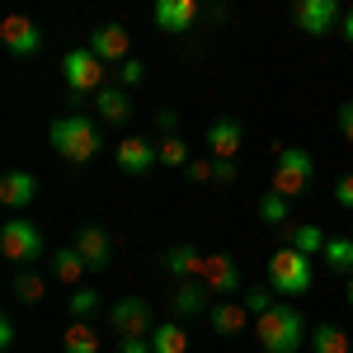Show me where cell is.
Returning <instances> with one entry per match:
<instances>
[{
    "label": "cell",
    "instance_id": "27",
    "mask_svg": "<svg viewBox=\"0 0 353 353\" xmlns=\"http://www.w3.org/2000/svg\"><path fill=\"white\" fill-rule=\"evenodd\" d=\"M156 151H161L165 170H184V165H189V141H184L179 132H165L161 141H156Z\"/></svg>",
    "mask_w": 353,
    "mask_h": 353
},
{
    "label": "cell",
    "instance_id": "6",
    "mask_svg": "<svg viewBox=\"0 0 353 353\" xmlns=\"http://www.w3.org/2000/svg\"><path fill=\"white\" fill-rule=\"evenodd\" d=\"M0 254H5L10 264H33V259L43 254V231L24 217H10L0 226Z\"/></svg>",
    "mask_w": 353,
    "mask_h": 353
},
{
    "label": "cell",
    "instance_id": "28",
    "mask_svg": "<svg viewBox=\"0 0 353 353\" xmlns=\"http://www.w3.org/2000/svg\"><path fill=\"white\" fill-rule=\"evenodd\" d=\"M259 217L269 221V226H288V217H292V198H283V193H264L259 198Z\"/></svg>",
    "mask_w": 353,
    "mask_h": 353
},
{
    "label": "cell",
    "instance_id": "34",
    "mask_svg": "<svg viewBox=\"0 0 353 353\" xmlns=\"http://www.w3.org/2000/svg\"><path fill=\"white\" fill-rule=\"evenodd\" d=\"M334 123H339V137L353 146V99H344L339 104V113H334Z\"/></svg>",
    "mask_w": 353,
    "mask_h": 353
},
{
    "label": "cell",
    "instance_id": "7",
    "mask_svg": "<svg viewBox=\"0 0 353 353\" xmlns=\"http://www.w3.org/2000/svg\"><path fill=\"white\" fill-rule=\"evenodd\" d=\"M292 19H297V28L306 38H325L344 14H339V0H297L292 5Z\"/></svg>",
    "mask_w": 353,
    "mask_h": 353
},
{
    "label": "cell",
    "instance_id": "2",
    "mask_svg": "<svg viewBox=\"0 0 353 353\" xmlns=\"http://www.w3.org/2000/svg\"><path fill=\"white\" fill-rule=\"evenodd\" d=\"M254 339L264 353H297L306 339V321L292 301H273V311L254 316Z\"/></svg>",
    "mask_w": 353,
    "mask_h": 353
},
{
    "label": "cell",
    "instance_id": "41",
    "mask_svg": "<svg viewBox=\"0 0 353 353\" xmlns=\"http://www.w3.org/2000/svg\"><path fill=\"white\" fill-rule=\"evenodd\" d=\"M349 236H353V221H349Z\"/></svg>",
    "mask_w": 353,
    "mask_h": 353
},
{
    "label": "cell",
    "instance_id": "39",
    "mask_svg": "<svg viewBox=\"0 0 353 353\" xmlns=\"http://www.w3.org/2000/svg\"><path fill=\"white\" fill-rule=\"evenodd\" d=\"M339 33H344V43H353V10L344 14V19H339Z\"/></svg>",
    "mask_w": 353,
    "mask_h": 353
},
{
    "label": "cell",
    "instance_id": "23",
    "mask_svg": "<svg viewBox=\"0 0 353 353\" xmlns=\"http://www.w3.org/2000/svg\"><path fill=\"white\" fill-rule=\"evenodd\" d=\"M311 353H353V339L344 325H334V321H325V325L311 330Z\"/></svg>",
    "mask_w": 353,
    "mask_h": 353
},
{
    "label": "cell",
    "instance_id": "16",
    "mask_svg": "<svg viewBox=\"0 0 353 353\" xmlns=\"http://www.w3.org/2000/svg\"><path fill=\"white\" fill-rule=\"evenodd\" d=\"M90 48L104 57V61H128L132 57V33L123 24H99L90 33Z\"/></svg>",
    "mask_w": 353,
    "mask_h": 353
},
{
    "label": "cell",
    "instance_id": "4",
    "mask_svg": "<svg viewBox=\"0 0 353 353\" xmlns=\"http://www.w3.org/2000/svg\"><path fill=\"white\" fill-rule=\"evenodd\" d=\"M311 174H316L311 151H301V146H278V165H273V174H269V189L283 193V198H301V193L311 189Z\"/></svg>",
    "mask_w": 353,
    "mask_h": 353
},
{
    "label": "cell",
    "instance_id": "20",
    "mask_svg": "<svg viewBox=\"0 0 353 353\" xmlns=\"http://www.w3.org/2000/svg\"><path fill=\"white\" fill-rule=\"evenodd\" d=\"M94 113H99L104 123H128V118H132V99H128V90L104 85V90L94 94Z\"/></svg>",
    "mask_w": 353,
    "mask_h": 353
},
{
    "label": "cell",
    "instance_id": "18",
    "mask_svg": "<svg viewBox=\"0 0 353 353\" xmlns=\"http://www.w3.org/2000/svg\"><path fill=\"white\" fill-rule=\"evenodd\" d=\"M208 283L203 278H179L174 283V292H170V306H174V316H203L208 311Z\"/></svg>",
    "mask_w": 353,
    "mask_h": 353
},
{
    "label": "cell",
    "instance_id": "9",
    "mask_svg": "<svg viewBox=\"0 0 353 353\" xmlns=\"http://www.w3.org/2000/svg\"><path fill=\"white\" fill-rule=\"evenodd\" d=\"M109 330L118 334V339H128V334H151L156 330V321H151V306L141 297H123V301H113V311H109Z\"/></svg>",
    "mask_w": 353,
    "mask_h": 353
},
{
    "label": "cell",
    "instance_id": "32",
    "mask_svg": "<svg viewBox=\"0 0 353 353\" xmlns=\"http://www.w3.org/2000/svg\"><path fill=\"white\" fill-rule=\"evenodd\" d=\"M118 81H123V85H141V81H146V61H141V57L118 61Z\"/></svg>",
    "mask_w": 353,
    "mask_h": 353
},
{
    "label": "cell",
    "instance_id": "36",
    "mask_svg": "<svg viewBox=\"0 0 353 353\" xmlns=\"http://www.w3.org/2000/svg\"><path fill=\"white\" fill-rule=\"evenodd\" d=\"M334 203L353 212V170H349V174H339V184H334Z\"/></svg>",
    "mask_w": 353,
    "mask_h": 353
},
{
    "label": "cell",
    "instance_id": "33",
    "mask_svg": "<svg viewBox=\"0 0 353 353\" xmlns=\"http://www.w3.org/2000/svg\"><path fill=\"white\" fill-rule=\"evenodd\" d=\"M118 353H156V344H151V334H128V339H118Z\"/></svg>",
    "mask_w": 353,
    "mask_h": 353
},
{
    "label": "cell",
    "instance_id": "1",
    "mask_svg": "<svg viewBox=\"0 0 353 353\" xmlns=\"http://www.w3.org/2000/svg\"><path fill=\"white\" fill-rule=\"evenodd\" d=\"M48 141H52V151L66 165H85V161L99 156L104 132H99V123L85 118V113H61V118H52V128H48Z\"/></svg>",
    "mask_w": 353,
    "mask_h": 353
},
{
    "label": "cell",
    "instance_id": "5",
    "mask_svg": "<svg viewBox=\"0 0 353 353\" xmlns=\"http://www.w3.org/2000/svg\"><path fill=\"white\" fill-rule=\"evenodd\" d=\"M61 76H66V90L71 94H99L104 90V76H109V61L94 52V48H76L61 61Z\"/></svg>",
    "mask_w": 353,
    "mask_h": 353
},
{
    "label": "cell",
    "instance_id": "40",
    "mask_svg": "<svg viewBox=\"0 0 353 353\" xmlns=\"http://www.w3.org/2000/svg\"><path fill=\"white\" fill-rule=\"evenodd\" d=\"M344 297H349V311H353V273H349V288H344Z\"/></svg>",
    "mask_w": 353,
    "mask_h": 353
},
{
    "label": "cell",
    "instance_id": "17",
    "mask_svg": "<svg viewBox=\"0 0 353 353\" xmlns=\"http://www.w3.org/2000/svg\"><path fill=\"white\" fill-rule=\"evenodd\" d=\"M76 250L85 254V264L99 273V269H109V259H113V236L104 226H81L76 231Z\"/></svg>",
    "mask_w": 353,
    "mask_h": 353
},
{
    "label": "cell",
    "instance_id": "19",
    "mask_svg": "<svg viewBox=\"0 0 353 353\" xmlns=\"http://www.w3.org/2000/svg\"><path fill=\"white\" fill-rule=\"evenodd\" d=\"M165 273L170 278H198L203 273V250L198 245H170L165 250Z\"/></svg>",
    "mask_w": 353,
    "mask_h": 353
},
{
    "label": "cell",
    "instance_id": "35",
    "mask_svg": "<svg viewBox=\"0 0 353 353\" xmlns=\"http://www.w3.org/2000/svg\"><path fill=\"white\" fill-rule=\"evenodd\" d=\"M184 174H189V184H212V161H189Z\"/></svg>",
    "mask_w": 353,
    "mask_h": 353
},
{
    "label": "cell",
    "instance_id": "14",
    "mask_svg": "<svg viewBox=\"0 0 353 353\" xmlns=\"http://www.w3.org/2000/svg\"><path fill=\"white\" fill-rule=\"evenodd\" d=\"M245 146V128L236 118H217L212 128H208V151H212V161H236Z\"/></svg>",
    "mask_w": 353,
    "mask_h": 353
},
{
    "label": "cell",
    "instance_id": "26",
    "mask_svg": "<svg viewBox=\"0 0 353 353\" xmlns=\"http://www.w3.org/2000/svg\"><path fill=\"white\" fill-rule=\"evenodd\" d=\"M151 344H156V353H189V330L179 321H165L151 330Z\"/></svg>",
    "mask_w": 353,
    "mask_h": 353
},
{
    "label": "cell",
    "instance_id": "10",
    "mask_svg": "<svg viewBox=\"0 0 353 353\" xmlns=\"http://www.w3.org/2000/svg\"><path fill=\"white\" fill-rule=\"evenodd\" d=\"M0 43H5L10 57H33L43 48V33H38V24L28 14H5L0 19Z\"/></svg>",
    "mask_w": 353,
    "mask_h": 353
},
{
    "label": "cell",
    "instance_id": "8",
    "mask_svg": "<svg viewBox=\"0 0 353 353\" xmlns=\"http://www.w3.org/2000/svg\"><path fill=\"white\" fill-rule=\"evenodd\" d=\"M203 283H208V292L212 297H231V292H241V264H236V254H203V273H198Z\"/></svg>",
    "mask_w": 353,
    "mask_h": 353
},
{
    "label": "cell",
    "instance_id": "22",
    "mask_svg": "<svg viewBox=\"0 0 353 353\" xmlns=\"http://www.w3.org/2000/svg\"><path fill=\"white\" fill-rule=\"evenodd\" d=\"M99 349H104V339L90 321H71L61 334V353H99Z\"/></svg>",
    "mask_w": 353,
    "mask_h": 353
},
{
    "label": "cell",
    "instance_id": "31",
    "mask_svg": "<svg viewBox=\"0 0 353 353\" xmlns=\"http://www.w3.org/2000/svg\"><path fill=\"white\" fill-rule=\"evenodd\" d=\"M241 301H245L250 316H264V311H273V288L269 292H264V288H250V292H241Z\"/></svg>",
    "mask_w": 353,
    "mask_h": 353
},
{
    "label": "cell",
    "instance_id": "15",
    "mask_svg": "<svg viewBox=\"0 0 353 353\" xmlns=\"http://www.w3.org/2000/svg\"><path fill=\"white\" fill-rule=\"evenodd\" d=\"M208 321H212V330L217 334H226V339H236V334H245V325H250V311H245V301L236 297H217L212 306H208Z\"/></svg>",
    "mask_w": 353,
    "mask_h": 353
},
{
    "label": "cell",
    "instance_id": "11",
    "mask_svg": "<svg viewBox=\"0 0 353 353\" xmlns=\"http://www.w3.org/2000/svg\"><path fill=\"white\" fill-rule=\"evenodd\" d=\"M113 161H118L123 174H146L151 165H161V151H156V141H146V137H123L118 151H113Z\"/></svg>",
    "mask_w": 353,
    "mask_h": 353
},
{
    "label": "cell",
    "instance_id": "21",
    "mask_svg": "<svg viewBox=\"0 0 353 353\" xmlns=\"http://www.w3.org/2000/svg\"><path fill=\"white\" fill-rule=\"evenodd\" d=\"M85 273H90V264H85V254L76 250V245H61L52 254V278L57 283H66V288H76Z\"/></svg>",
    "mask_w": 353,
    "mask_h": 353
},
{
    "label": "cell",
    "instance_id": "24",
    "mask_svg": "<svg viewBox=\"0 0 353 353\" xmlns=\"http://www.w3.org/2000/svg\"><path fill=\"white\" fill-rule=\"evenodd\" d=\"M278 231H283V245H297L301 254H321V250H325V231L311 226V221H301V226H278Z\"/></svg>",
    "mask_w": 353,
    "mask_h": 353
},
{
    "label": "cell",
    "instance_id": "13",
    "mask_svg": "<svg viewBox=\"0 0 353 353\" xmlns=\"http://www.w3.org/2000/svg\"><path fill=\"white\" fill-rule=\"evenodd\" d=\"M151 14H156V28L165 33H189L198 24V0H156Z\"/></svg>",
    "mask_w": 353,
    "mask_h": 353
},
{
    "label": "cell",
    "instance_id": "29",
    "mask_svg": "<svg viewBox=\"0 0 353 353\" xmlns=\"http://www.w3.org/2000/svg\"><path fill=\"white\" fill-rule=\"evenodd\" d=\"M43 292H48V283H43V273H33V264H28L24 273H14V297L19 301H43Z\"/></svg>",
    "mask_w": 353,
    "mask_h": 353
},
{
    "label": "cell",
    "instance_id": "25",
    "mask_svg": "<svg viewBox=\"0 0 353 353\" xmlns=\"http://www.w3.org/2000/svg\"><path fill=\"white\" fill-rule=\"evenodd\" d=\"M321 259L330 273H353V236H325Z\"/></svg>",
    "mask_w": 353,
    "mask_h": 353
},
{
    "label": "cell",
    "instance_id": "12",
    "mask_svg": "<svg viewBox=\"0 0 353 353\" xmlns=\"http://www.w3.org/2000/svg\"><path fill=\"white\" fill-rule=\"evenodd\" d=\"M33 198H38V179H33L28 170H5V174H0V208L24 212Z\"/></svg>",
    "mask_w": 353,
    "mask_h": 353
},
{
    "label": "cell",
    "instance_id": "30",
    "mask_svg": "<svg viewBox=\"0 0 353 353\" xmlns=\"http://www.w3.org/2000/svg\"><path fill=\"white\" fill-rule=\"evenodd\" d=\"M99 306H104V297H99L94 288H76V292H71V301H66L71 321H90V316H94Z\"/></svg>",
    "mask_w": 353,
    "mask_h": 353
},
{
    "label": "cell",
    "instance_id": "3",
    "mask_svg": "<svg viewBox=\"0 0 353 353\" xmlns=\"http://www.w3.org/2000/svg\"><path fill=\"white\" fill-rule=\"evenodd\" d=\"M311 283H316L311 254H301L297 245H283L269 254V288L278 297H301V292H311Z\"/></svg>",
    "mask_w": 353,
    "mask_h": 353
},
{
    "label": "cell",
    "instance_id": "37",
    "mask_svg": "<svg viewBox=\"0 0 353 353\" xmlns=\"http://www.w3.org/2000/svg\"><path fill=\"white\" fill-rule=\"evenodd\" d=\"M212 179H217V184H236V179H241L236 161H212Z\"/></svg>",
    "mask_w": 353,
    "mask_h": 353
},
{
    "label": "cell",
    "instance_id": "38",
    "mask_svg": "<svg viewBox=\"0 0 353 353\" xmlns=\"http://www.w3.org/2000/svg\"><path fill=\"white\" fill-rule=\"evenodd\" d=\"M14 344V321H0V349H10Z\"/></svg>",
    "mask_w": 353,
    "mask_h": 353
}]
</instances>
